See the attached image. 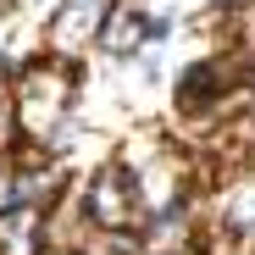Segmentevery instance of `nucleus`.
I'll use <instances>...</instances> for the list:
<instances>
[{"instance_id":"obj_1","label":"nucleus","mask_w":255,"mask_h":255,"mask_svg":"<svg viewBox=\"0 0 255 255\" xmlns=\"http://www.w3.org/2000/svg\"><path fill=\"white\" fill-rule=\"evenodd\" d=\"M139 45V22L128 17V22H117V33H111V50H133Z\"/></svg>"}]
</instances>
